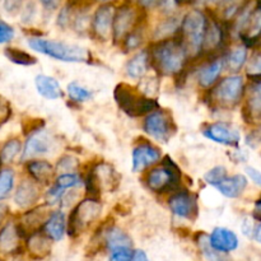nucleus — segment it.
<instances>
[{
	"label": "nucleus",
	"mask_w": 261,
	"mask_h": 261,
	"mask_svg": "<svg viewBox=\"0 0 261 261\" xmlns=\"http://www.w3.org/2000/svg\"><path fill=\"white\" fill-rule=\"evenodd\" d=\"M102 212V204L98 199L87 198L82 200L69 214L68 221V234L70 237H75L83 231L84 228L93 223L99 218Z\"/></svg>",
	"instance_id": "6e6552de"
},
{
	"label": "nucleus",
	"mask_w": 261,
	"mask_h": 261,
	"mask_svg": "<svg viewBox=\"0 0 261 261\" xmlns=\"http://www.w3.org/2000/svg\"><path fill=\"white\" fill-rule=\"evenodd\" d=\"M227 170L223 166H217V167L212 168L211 171L204 175V180H205L206 184L212 186H216L217 184H219L221 181H223L224 178L227 177Z\"/></svg>",
	"instance_id": "e433bc0d"
},
{
	"label": "nucleus",
	"mask_w": 261,
	"mask_h": 261,
	"mask_svg": "<svg viewBox=\"0 0 261 261\" xmlns=\"http://www.w3.org/2000/svg\"><path fill=\"white\" fill-rule=\"evenodd\" d=\"M20 237L22 236H20L17 224H14L13 222L5 224L0 229V252L9 254V252L17 250Z\"/></svg>",
	"instance_id": "5701e85b"
},
{
	"label": "nucleus",
	"mask_w": 261,
	"mask_h": 261,
	"mask_svg": "<svg viewBox=\"0 0 261 261\" xmlns=\"http://www.w3.org/2000/svg\"><path fill=\"white\" fill-rule=\"evenodd\" d=\"M254 218H256V219H259V221H261V196L259 199H257L256 203H255Z\"/></svg>",
	"instance_id": "09e8293b"
},
{
	"label": "nucleus",
	"mask_w": 261,
	"mask_h": 261,
	"mask_svg": "<svg viewBox=\"0 0 261 261\" xmlns=\"http://www.w3.org/2000/svg\"><path fill=\"white\" fill-rule=\"evenodd\" d=\"M114 98L119 109L130 117H142L160 109L155 98L129 83H119L114 89Z\"/></svg>",
	"instance_id": "f03ea898"
},
{
	"label": "nucleus",
	"mask_w": 261,
	"mask_h": 261,
	"mask_svg": "<svg viewBox=\"0 0 261 261\" xmlns=\"http://www.w3.org/2000/svg\"><path fill=\"white\" fill-rule=\"evenodd\" d=\"M41 4L43 5V7L46 8V9H56V8L59 7V4H60L61 0H40Z\"/></svg>",
	"instance_id": "49530a36"
},
{
	"label": "nucleus",
	"mask_w": 261,
	"mask_h": 261,
	"mask_svg": "<svg viewBox=\"0 0 261 261\" xmlns=\"http://www.w3.org/2000/svg\"><path fill=\"white\" fill-rule=\"evenodd\" d=\"M246 75L252 81L261 79V50H256L249 59L246 65Z\"/></svg>",
	"instance_id": "72a5a7b5"
},
{
	"label": "nucleus",
	"mask_w": 261,
	"mask_h": 261,
	"mask_svg": "<svg viewBox=\"0 0 261 261\" xmlns=\"http://www.w3.org/2000/svg\"><path fill=\"white\" fill-rule=\"evenodd\" d=\"M55 185L59 186V188L64 189V190H66V189H71V188H78V186L82 185V178L79 177L76 173H73V172L63 173V175H60L58 178H56Z\"/></svg>",
	"instance_id": "c9c22d12"
},
{
	"label": "nucleus",
	"mask_w": 261,
	"mask_h": 261,
	"mask_svg": "<svg viewBox=\"0 0 261 261\" xmlns=\"http://www.w3.org/2000/svg\"><path fill=\"white\" fill-rule=\"evenodd\" d=\"M246 186H247L246 176L234 175V176H227L223 181L217 184L214 188H216L222 195L226 196V198L237 199L244 194Z\"/></svg>",
	"instance_id": "412c9836"
},
{
	"label": "nucleus",
	"mask_w": 261,
	"mask_h": 261,
	"mask_svg": "<svg viewBox=\"0 0 261 261\" xmlns=\"http://www.w3.org/2000/svg\"><path fill=\"white\" fill-rule=\"evenodd\" d=\"M4 55L7 59L12 63L17 64V65L23 66H31L37 64V59L32 56L31 54L25 53L24 50H20L18 47H7L4 48Z\"/></svg>",
	"instance_id": "c756f323"
},
{
	"label": "nucleus",
	"mask_w": 261,
	"mask_h": 261,
	"mask_svg": "<svg viewBox=\"0 0 261 261\" xmlns=\"http://www.w3.org/2000/svg\"><path fill=\"white\" fill-rule=\"evenodd\" d=\"M105 242L107 249L116 251L120 249H130L133 245L132 239L122 229L117 227H110L105 233Z\"/></svg>",
	"instance_id": "bb28decb"
},
{
	"label": "nucleus",
	"mask_w": 261,
	"mask_h": 261,
	"mask_svg": "<svg viewBox=\"0 0 261 261\" xmlns=\"http://www.w3.org/2000/svg\"><path fill=\"white\" fill-rule=\"evenodd\" d=\"M98 2H109V0H98Z\"/></svg>",
	"instance_id": "864d4df0"
},
{
	"label": "nucleus",
	"mask_w": 261,
	"mask_h": 261,
	"mask_svg": "<svg viewBox=\"0 0 261 261\" xmlns=\"http://www.w3.org/2000/svg\"><path fill=\"white\" fill-rule=\"evenodd\" d=\"M224 65H226V56H221L214 60L212 59L211 61H208L200 69L198 75V82L201 88H211L222 74Z\"/></svg>",
	"instance_id": "6ab92c4d"
},
{
	"label": "nucleus",
	"mask_w": 261,
	"mask_h": 261,
	"mask_svg": "<svg viewBox=\"0 0 261 261\" xmlns=\"http://www.w3.org/2000/svg\"><path fill=\"white\" fill-rule=\"evenodd\" d=\"M143 42V35L140 31L134 30L132 33L125 37V40L122 41V45H124V48L126 51H132L135 50V48L139 47Z\"/></svg>",
	"instance_id": "58836bf2"
},
{
	"label": "nucleus",
	"mask_w": 261,
	"mask_h": 261,
	"mask_svg": "<svg viewBox=\"0 0 261 261\" xmlns=\"http://www.w3.org/2000/svg\"><path fill=\"white\" fill-rule=\"evenodd\" d=\"M8 214V206L4 205V204H0V224L3 223V221L5 219Z\"/></svg>",
	"instance_id": "8fccbe9b"
},
{
	"label": "nucleus",
	"mask_w": 261,
	"mask_h": 261,
	"mask_svg": "<svg viewBox=\"0 0 261 261\" xmlns=\"http://www.w3.org/2000/svg\"><path fill=\"white\" fill-rule=\"evenodd\" d=\"M209 242L216 250L222 252L233 251L239 247V239L236 233L223 227H217L209 236Z\"/></svg>",
	"instance_id": "aec40b11"
},
{
	"label": "nucleus",
	"mask_w": 261,
	"mask_h": 261,
	"mask_svg": "<svg viewBox=\"0 0 261 261\" xmlns=\"http://www.w3.org/2000/svg\"><path fill=\"white\" fill-rule=\"evenodd\" d=\"M132 250L130 249H120L116 251H112V256L110 261H132L133 259Z\"/></svg>",
	"instance_id": "37998d69"
},
{
	"label": "nucleus",
	"mask_w": 261,
	"mask_h": 261,
	"mask_svg": "<svg viewBox=\"0 0 261 261\" xmlns=\"http://www.w3.org/2000/svg\"><path fill=\"white\" fill-rule=\"evenodd\" d=\"M43 126H45V121H43L42 119L28 117V119H23L22 121V129H23V134L24 135L33 134V133L43 129Z\"/></svg>",
	"instance_id": "4c0bfd02"
},
{
	"label": "nucleus",
	"mask_w": 261,
	"mask_h": 261,
	"mask_svg": "<svg viewBox=\"0 0 261 261\" xmlns=\"http://www.w3.org/2000/svg\"><path fill=\"white\" fill-rule=\"evenodd\" d=\"M132 261H149V259H148L147 254H145L144 251H142V250H137V251L133 254Z\"/></svg>",
	"instance_id": "de8ad7c7"
},
{
	"label": "nucleus",
	"mask_w": 261,
	"mask_h": 261,
	"mask_svg": "<svg viewBox=\"0 0 261 261\" xmlns=\"http://www.w3.org/2000/svg\"><path fill=\"white\" fill-rule=\"evenodd\" d=\"M181 181L182 173L170 155H165L160 167L150 170L145 176L148 189L158 194L176 193L181 189Z\"/></svg>",
	"instance_id": "20e7f679"
},
{
	"label": "nucleus",
	"mask_w": 261,
	"mask_h": 261,
	"mask_svg": "<svg viewBox=\"0 0 261 261\" xmlns=\"http://www.w3.org/2000/svg\"><path fill=\"white\" fill-rule=\"evenodd\" d=\"M20 148H22V144H20V142L17 139V138L8 140V142L4 144V147L2 148V153H0L2 162H5V163L13 162V160H14V158L20 153Z\"/></svg>",
	"instance_id": "473e14b6"
},
{
	"label": "nucleus",
	"mask_w": 261,
	"mask_h": 261,
	"mask_svg": "<svg viewBox=\"0 0 261 261\" xmlns=\"http://www.w3.org/2000/svg\"><path fill=\"white\" fill-rule=\"evenodd\" d=\"M245 94V83L241 75H229L219 81L212 88L208 103L214 110H233Z\"/></svg>",
	"instance_id": "39448f33"
},
{
	"label": "nucleus",
	"mask_w": 261,
	"mask_h": 261,
	"mask_svg": "<svg viewBox=\"0 0 261 261\" xmlns=\"http://www.w3.org/2000/svg\"><path fill=\"white\" fill-rule=\"evenodd\" d=\"M208 22L206 15L199 9L190 10L181 20L178 32L189 55H198L203 50Z\"/></svg>",
	"instance_id": "423d86ee"
},
{
	"label": "nucleus",
	"mask_w": 261,
	"mask_h": 261,
	"mask_svg": "<svg viewBox=\"0 0 261 261\" xmlns=\"http://www.w3.org/2000/svg\"><path fill=\"white\" fill-rule=\"evenodd\" d=\"M247 61V46H237L233 50H231L228 53V55L226 56V65L227 68L231 71H239L241 70L242 66L245 65V63Z\"/></svg>",
	"instance_id": "c85d7f7f"
},
{
	"label": "nucleus",
	"mask_w": 261,
	"mask_h": 261,
	"mask_svg": "<svg viewBox=\"0 0 261 261\" xmlns=\"http://www.w3.org/2000/svg\"><path fill=\"white\" fill-rule=\"evenodd\" d=\"M242 116L249 124L261 122V81L250 87L242 109Z\"/></svg>",
	"instance_id": "dca6fc26"
},
{
	"label": "nucleus",
	"mask_w": 261,
	"mask_h": 261,
	"mask_svg": "<svg viewBox=\"0 0 261 261\" xmlns=\"http://www.w3.org/2000/svg\"><path fill=\"white\" fill-rule=\"evenodd\" d=\"M148 56L150 68L160 75H176L185 69L189 53L180 37H170L153 43Z\"/></svg>",
	"instance_id": "f257e3e1"
},
{
	"label": "nucleus",
	"mask_w": 261,
	"mask_h": 261,
	"mask_svg": "<svg viewBox=\"0 0 261 261\" xmlns=\"http://www.w3.org/2000/svg\"><path fill=\"white\" fill-rule=\"evenodd\" d=\"M0 162H2V158H0Z\"/></svg>",
	"instance_id": "6e6d98bb"
},
{
	"label": "nucleus",
	"mask_w": 261,
	"mask_h": 261,
	"mask_svg": "<svg viewBox=\"0 0 261 261\" xmlns=\"http://www.w3.org/2000/svg\"><path fill=\"white\" fill-rule=\"evenodd\" d=\"M201 133L209 140L218 144L228 145V147L237 148L241 142V133L234 126L226 121H217L205 125L201 129Z\"/></svg>",
	"instance_id": "9d476101"
},
{
	"label": "nucleus",
	"mask_w": 261,
	"mask_h": 261,
	"mask_svg": "<svg viewBox=\"0 0 261 261\" xmlns=\"http://www.w3.org/2000/svg\"><path fill=\"white\" fill-rule=\"evenodd\" d=\"M121 181V176L116 172L111 165L106 162H101L94 166L86 177V189L89 198L98 199L102 191H112L116 190Z\"/></svg>",
	"instance_id": "0eeeda50"
},
{
	"label": "nucleus",
	"mask_w": 261,
	"mask_h": 261,
	"mask_svg": "<svg viewBox=\"0 0 261 261\" xmlns=\"http://www.w3.org/2000/svg\"><path fill=\"white\" fill-rule=\"evenodd\" d=\"M254 239L256 240L257 242H260V244H261V224H260V226H257L256 229H255Z\"/></svg>",
	"instance_id": "603ef678"
},
{
	"label": "nucleus",
	"mask_w": 261,
	"mask_h": 261,
	"mask_svg": "<svg viewBox=\"0 0 261 261\" xmlns=\"http://www.w3.org/2000/svg\"><path fill=\"white\" fill-rule=\"evenodd\" d=\"M40 196L41 190L37 181H35L33 178L32 180H23L15 191L14 201L20 208H28L37 203Z\"/></svg>",
	"instance_id": "a211bd4d"
},
{
	"label": "nucleus",
	"mask_w": 261,
	"mask_h": 261,
	"mask_svg": "<svg viewBox=\"0 0 261 261\" xmlns=\"http://www.w3.org/2000/svg\"><path fill=\"white\" fill-rule=\"evenodd\" d=\"M198 244L200 246L201 252H203V255L208 261H229L228 256L224 255L226 252L218 251V250H216L212 246L211 242H209V237L206 234H200V237L198 240Z\"/></svg>",
	"instance_id": "7c9ffc66"
},
{
	"label": "nucleus",
	"mask_w": 261,
	"mask_h": 261,
	"mask_svg": "<svg viewBox=\"0 0 261 261\" xmlns=\"http://www.w3.org/2000/svg\"><path fill=\"white\" fill-rule=\"evenodd\" d=\"M47 206L48 204L47 205L37 206V208L27 212V213L23 216L22 222H20L19 224H17L20 236H25L30 231L31 233H35V232H37V229L40 228L41 226H45V223L47 222V219L50 218L51 216Z\"/></svg>",
	"instance_id": "f3484780"
},
{
	"label": "nucleus",
	"mask_w": 261,
	"mask_h": 261,
	"mask_svg": "<svg viewBox=\"0 0 261 261\" xmlns=\"http://www.w3.org/2000/svg\"><path fill=\"white\" fill-rule=\"evenodd\" d=\"M162 158L160 149L149 142H140L133 149V171L142 172Z\"/></svg>",
	"instance_id": "2eb2a0df"
},
{
	"label": "nucleus",
	"mask_w": 261,
	"mask_h": 261,
	"mask_svg": "<svg viewBox=\"0 0 261 261\" xmlns=\"http://www.w3.org/2000/svg\"><path fill=\"white\" fill-rule=\"evenodd\" d=\"M245 171H246V175L251 178V181H254V184H256L257 186H261V172L259 170L251 167V166H247Z\"/></svg>",
	"instance_id": "c03bdc74"
},
{
	"label": "nucleus",
	"mask_w": 261,
	"mask_h": 261,
	"mask_svg": "<svg viewBox=\"0 0 261 261\" xmlns=\"http://www.w3.org/2000/svg\"><path fill=\"white\" fill-rule=\"evenodd\" d=\"M14 185V173L12 170L0 171V201L4 200Z\"/></svg>",
	"instance_id": "f704fd0d"
},
{
	"label": "nucleus",
	"mask_w": 261,
	"mask_h": 261,
	"mask_svg": "<svg viewBox=\"0 0 261 261\" xmlns=\"http://www.w3.org/2000/svg\"><path fill=\"white\" fill-rule=\"evenodd\" d=\"M139 17L132 5H122L115 12L112 38L115 42H122L129 33L138 28Z\"/></svg>",
	"instance_id": "9b49d317"
},
{
	"label": "nucleus",
	"mask_w": 261,
	"mask_h": 261,
	"mask_svg": "<svg viewBox=\"0 0 261 261\" xmlns=\"http://www.w3.org/2000/svg\"><path fill=\"white\" fill-rule=\"evenodd\" d=\"M13 37H14V30H13L12 25L0 19V45L9 42Z\"/></svg>",
	"instance_id": "a19ab883"
},
{
	"label": "nucleus",
	"mask_w": 261,
	"mask_h": 261,
	"mask_svg": "<svg viewBox=\"0 0 261 261\" xmlns=\"http://www.w3.org/2000/svg\"><path fill=\"white\" fill-rule=\"evenodd\" d=\"M27 171L31 177L38 184H48L55 173L54 166L43 160H33L27 163Z\"/></svg>",
	"instance_id": "b1692460"
},
{
	"label": "nucleus",
	"mask_w": 261,
	"mask_h": 261,
	"mask_svg": "<svg viewBox=\"0 0 261 261\" xmlns=\"http://www.w3.org/2000/svg\"><path fill=\"white\" fill-rule=\"evenodd\" d=\"M66 223H65V214L61 211L54 212L51 213L50 218L43 226V232L50 237L54 241H59L63 239L64 233H65Z\"/></svg>",
	"instance_id": "a878e982"
},
{
	"label": "nucleus",
	"mask_w": 261,
	"mask_h": 261,
	"mask_svg": "<svg viewBox=\"0 0 261 261\" xmlns=\"http://www.w3.org/2000/svg\"><path fill=\"white\" fill-rule=\"evenodd\" d=\"M213 2H218V0H213Z\"/></svg>",
	"instance_id": "5fc2aeb1"
},
{
	"label": "nucleus",
	"mask_w": 261,
	"mask_h": 261,
	"mask_svg": "<svg viewBox=\"0 0 261 261\" xmlns=\"http://www.w3.org/2000/svg\"><path fill=\"white\" fill-rule=\"evenodd\" d=\"M10 117H12V105L0 94V127L7 124Z\"/></svg>",
	"instance_id": "ea45409f"
},
{
	"label": "nucleus",
	"mask_w": 261,
	"mask_h": 261,
	"mask_svg": "<svg viewBox=\"0 0 261 261\" xmlns=\"http://www.w3.org/2000/svg\"><path fill=\"white\" fill-rule=\"evenodd\" d=\"M76 166H78V162H76L74 158L69 157V155H64V157H61L60 160H59L58 170L68 173V172H71V171L75 170Z\"/></svg>",
	"instance_id": "79ce46f5"
},
{
	"label": "nucleus",
	"mask_w": 261,
	"mask_h": 261,
	"mask_svg": "<svg viewBox=\"0 0 261 261\" xmlns=\"http://www.w3.org/2000/svg\"><path fill=\"white\" fill-rule=\"evenodd\" d=\"M157 2H158V0H139L140 5H143L144 8L152 7V5H154Z\"/></svg>",
	"instance_id": "3c124183"
},
{
	"label": "nucleus",
	"mask_w": 261,
	"mask_h": 261,
	"mask_svg": "<svg viewBox=\"0 0 261 261\" xmlns=\"http://www.w3.org/2000/svg\"><path fill=\"white\" fill-rule=\"evenodd\" d=\"M35 84L40 96L46 99H58L63 97V89L60 83L53 76L40 74L35 78Z\"/></svg>",
	"instance_id": "4be33fe9"
},
{
	"label": "nucleus",
	"mask_w": 261,
	"mask_h": 261,
	"mask_svg": "<svg viewBox=\"0 0 261 261\" xmlns=\"http://www.w3.org/2000/svg\"><path fill=\"white\" fill-rule=\"evenodd\" d=\"M28 250L36 257H45L51 250V239L45 232H35L28 239Z\"/></svg>",
	"instance_id": "cd10ccee"
},
{
	"label": "nucleus",
	"mask_w": 261,
	"mask_h": 261,
	"mask_svg": "<svg viewBox=\"0 0 261 261\" xmlns=\"http://www.w3.org/2000/svg\"><path fill=\"white\" fill-rule=\"evenodd\" d=\"M54 139L46 130L41 129L38 132L33 133L28 137V140L25 142L24 149H23L22 160L28 161L32 158L38 157V155L47 154L53 149Z\"/></svg>",
	"instance_id": "4468645a"
},
{
	"label": "nucleus",
	"mask_w": 261,
	"mask_h": 261,
	"mask_svg": "<svg viewBox=\"0 0 261 261\" xmlns=\"http://www.w3.org/2000/svg\"><path fill=\"white\" fill-rule=\"evenodd\" d=\"M115 10L112 5H101L93 14L91 23L92 35L99 41H109L112 37Z\"/></svg>",
	"instance_id": "ddd939ff"
},
{
	"label": "nucleus",
	"mask_w": 261,
	"mask_h": 261,
	"mask_svg": "<svg viewBox=\"0 0 261 261\" xmlns=\"http://www.w3.org/2000/svg\"><path fill=\"white\" fill-rule=\"evenodd\" d=\"M68 94L75 102H86L93 96L92 91L79 84L78 82H71V83L68 84Z\"/></svg>",
	"instance_id": "2f4dec72"
},
{
	"label": "nucleus",
	"mask_w": 261,
	"mask_h": 261,
	"mask_svg": "<svg viewBox=\"0 0 261 261\" xmlns=\"http://www.w3.org/2000/svg\"><path fill=\"white\" fill-rule=\"evenodd\" d=\"M143 127L150 138L160 143H168L177 132L172 114L163 109H157L148 114Z\"/></svg>",
	"instance_id": "1a4fd4ad"
},
{
	"label": "nucleus",
	"mask_w": 261,
	"mask_h": 261,
	"mask_svg": "<svg viewBox=\"0 0 261 261\" xmlns=\"http://www.w3.org/2000/svg\"><path fill=\"white\" fill-rule=\"evenodd\" d=\"M260 142H261V129L257 130L256 133H252L250 137H247V143H249L250 145H252V147L256 145L257 143Z\"/></svg>",
	"instance_id": "a18cd8bd"
},
{
	"label": "nucleus",
	"mask_w": 261,
	"mask_h": 261,
	"mask_svg": "<svg viewBox=\"0 0 261 261\" xmlns=\"http://www.w3.org/2000/svg\"><path fill=\"white\" fill-rule=\"evenodd\" d=\"M28 45L37 53L65 63H89L91 59V54L86 48L64 41L31 37L28 40Z\"/></svg>",
	"instance_id": "7ed1b4c3"
},
{
	"label": "nucleus",
	"mask_w": 261,
	"mask_h": 261,
	"mask_svg": "<svg viewBox=\"0 0 261 261\" xmlns=\"http://www.w3.org/2000/svg\"><path fill=\"white\" fill-rule=\"evenodd\" d=\"M149 56H148V50H143L140 53L135 54L132 59L125 65V71L130 78L139 79L144 76V74L149 68Z\"/></svg>",
	"instance_id": "393cba45"
},
{
	"label": "nucleus",
	"mask_w": 261,
	"mask_h": 261,
	"mask_svg": "<svg viewBox=\"0 0 261 261\" xmlns=\"http://www.w3.org/2000/svg\"><path fill=\"white\" fill-rule=\"evenodd\" d=\"M170 208L175 216L180 218L194 221L199 214L198 198L189 190H178L172 194L168 200Z\"/></svg>",
	"instance_id": "f8f14e48"
}]
</instances>
